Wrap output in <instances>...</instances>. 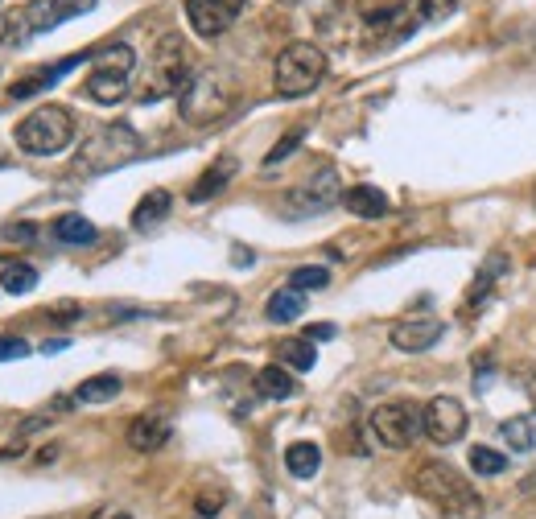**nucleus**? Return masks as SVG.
Listing matches in <instances>:
<instances>
[{
	"instance_id": "1",
	"label": "nucleus",
	"mask_w": 536,
	"mask_h": 519,
	"mask_svg": "<svg viewBox=\"0 0 536 519\" xmlns=\"http://www.w3.org/2000/svg\"><path fill=\"white\" fill-rule=\"evenodd\" d=\"M190 79H194V58H190L186 38L182 33H161V42L153 46V58L137 83V99L157 103L165 95H182Z\"/></svg>"
},
{
	"instance_id": "2",
	"label": "nucleus",
	"mask_w": 536,
	"mask_h": 519,
	"mask_svg": "<svg viewBox=\"0 0 536 519\" xmlns=\"http://www.w3.org/2000/svg\"><path fill=\"white\" fill-rule=\"evenodd\" d=\"M413 491L425 495L429 503H438L446 519H479L483 515V499L471 491V482L446 462H425L413 474Z\"/></svg>"
},
{
	"instance_id": "3",
	"label": "nucleus",
	"mask_w": 536,
	"mask_h": 519,
	"mask_svg": "<svg viewBox=\"0 0 536 519\" xmlns=\"http://www.w3.org/2000/svg\"><path fill=\"white\" fill-rule=\"evenodd\" d=\"M231 103H236V79L219 71V66H211V71H198L186 83V91L178 95V112L186 124L203 128V124H215L219 116H227Z\"/></svg>"
},
{
	"instance_id": "4",
	"label": "nucleus",
	"mask_w": 536,
	"mask_h": 519,
	"mask_svg": "<svg viewBox=\"0 0 536 519\" xmlns=\"http://www.w3.org/2000/svg\"><path fill=\"white\" fill-rule=\"evenodd\" d=\"M141 136L132 124H99L87 141L79 145V157H75V169L79 173H108L116 165H128L141 157Z\"/></svg>"
},
{
	"instance_id": "5",
	"label": "nucleus",
	"mask_w": 536,
	"mask_h": 519,
	"mask_svg": "<svg viewBox=\"0 0 536 519\" xmlns=\"http://www.w3.org/2000/svg\"><path fill=\"white\" fill-rule=\"evenodd\" d=\"M75 141V116L62 103H42L17 124V145L33 157H54Z\"/></svg>"
},
{
	"instance_id": "6",
	"label": "nucleus",
	"mask_w": 536,
	"mask_h": 519,
	"mask_svg": "<svg viewBox=\"0 0 536 519\" xmlns=\"http://www.w3.org/2000/svg\"><path fill=\"white\" fill-rule=\"evenodd\" d=\"M322 79H326V54H322L314 42H289V46L277 54V66H273V87H277V95L301 99V95H310Z\"/></svg>"
},
{
	"instance_id": "7",
	"label": "nucleus",
	"mask_w": 536,
	"mask_h": 519,
	"mask_svg": "<svg viewBox=\"0 0 536 519\" xmlns=\"http://www.w3.org/2000/svg\"><path fill=\"white\" fill-rule=\"evenodd\" d=\"M95 66L83 83V95H91L95 103H120L128 95V83H132V71H137V54L124 42H112L104 50L91 54Z\"/></svg>"
},
{
	"instance_id": "8",
	"label": "nucleus",
	"mask_w": 536,
	"mask_h": 519,
	"mask_svg": "<svg viewBox=\"0 0 536 519\" xmlns=\"http://www.w3.org/2000/svg\"><path fill=\"white\" fill-rule=\"evenodd\" d=\"M95 9V0H29L21 5L13 17H9V38L5 46H25L29 38H38V33H50L58 29L62 21L71 17H83Z\"/></svg>"
},
{
	"instance_id": "9",
	"label": "nucleus",
	"mask_w": 536,
	"mask_h": 519,
	"mask_svg": "<svg viewBox=\"0 0 536 519\" xmlns=\"http://www.w3.org/2000/svg\"><path fill=\"white\" fill-rule=\"evenodd\" d=\"M367 429L384 449H409L425 433V408H417L413 400H388L367 417Z\"/></svg>"
},
{
	"instance_id": "10",
	"label": "nucleus",
	"mask_w": 536,
	"mask_h": 519,
	"mask_svg": "<svg viewBox=\"0 0 536 519\" xmlns=\"http://www.w3.org/2000/svg\"><path fill=\"white\" fill-rule=\"evenodd\" d=\"M334 202H343V182L334 165H322L318 173H310L301 186H293L285 198H281V215L285 219H310V215H322L330 211Z\"/></svg>"
},
{
	"instance_id": "11",
	"label": "nucleus",
	"mask_w": 536,
	"mask_h": 519,
	"mask_svg": "<svg viewBox=\"0 0 536 519\" xmlns=\"http://www.w3.org/2000/svg\"><path fill=\"white\" fill-rule=\"evenodd\" d=\"M244 9V0H186V21L198 38H223V33L236 25Z\"/></svg>"
},
{
	"instance_id": "12",
	"label": "nucleus",
	"mask_w": 536,
	"mask_h": 519,
	"mask_svg": "<svg viewBox=\"0 0 536 519\" xmlns=\"http://www.w3.org/2000/svg\"><path fill=\"white\" fill-rule=\"evenodd\" d=\"M425 437L433 445H454L466 437V408L454 396H433L425 404Z\"/></svg>"
},
{
	"instance_id": "13",
	"label": "nucleus",
	"mask_w": 536,
	"mask_h": 519,
	"mask_svg": "<svg viewBox=\"0 0 536 519\" xmlns=\"http://www.w3.org/2000/svg\"><path fill=\"white\" fill-rule=\"evenodd\" d=\"M442 330H446V326H442L438 318H405V322H396V326L388 330V338H392L396 351L417 355V351H429V346L442 338Z\"/></svg>"
},
{
	"instance_id": "14",
	"label": "nucleus",
	"mask_w": 536,
	"mask_h": 519,
	"mask_svg": "<svg viewBox=\"0 0 536 519\" xmlns=\"http://www.w3.org/2000/svg\"><path fill=\"white\" fill-rule=\"evenodd\" d=\"M91 54H71V58H62V62H54V66H46V71H38V75H25V79H17L13 83V99H33V95H42V91H50L66 71H75L79 62H87Z\"/></svg>"
},
{
	"instance_id": "15",
	"label": "nucleus",
	"mask_w": 536,
	"mask_h": 519,
	"mask_svg": "<svg viewBox=\"0 0 536 519\" xmlns=\"http://www.w3.org/2000/svg\"><path fill=\"white\" fill-rule=\"evenodd\" d=\"M236 157H219V161H211V169L198 178L194 186H190V202H211L215 194H223L227 190V182L236 178Z\"/></svg>"
},
{
	"instance_id": "16",
	"label": "nucleus",
	"mask_w": 536,
	"mask_h": 519,
	"mask_svg": "<svg viewBox=\"0 0 536 519\" xmlns=\"http://www.w3.org/2000/svg\"><path fill=\"white\" fill-rule=\"evenodd\" d=\"M165 441H170V425H165V417H137L128 425V445L137 449V454H153V449H161Z\"/></svg>"
},
{
	"instance_id": "17",
	"label": "nucleus",
	"mask_w": 536,
	"mask_h": 519,
	"mask_svg": "<svg viewBox=\"0 0 536 519\" xmlns=\"http://www.w3.org/2000/svg\"><path fill=\"white\" fill-rule=\"evenodd\" d=\"M343 206L359 219H380V215H388V194L380 186H351V190H343Z\"/></svg>"
},
{
	"instance_id": "18",
	"label": "nucleus",
	"mask_w": 536,
	"mask_h": 519,
	"mask_svg": "<svg viewBox=\"0 0 536 519\" xmlns=\"http://www.w3.org/2000/svg\"><path fill=\"white\" fill-rule=\"evenodd\" d=\"M256 392H260L264 400H293V396H297V379H293L289 367L273 363V367H264V371L256 375Z\"/></svg>"
},
{
	"instance_id": "19",
	"label": "nucleus",
	"mask_w": 536,
	"mask_h": 519,
	"mask_svg": "<svg viewBox=\"0 0 536 519\" xmlns=\"http://www.w3.org/2000/svg\"><path fill=\"white\" fill-rule=\"evenodd\" d=\"M95 223L87 219V215H58L54 219V239L58 244H71V248H87V244H95Z\"/></svg>"
},
{
	"instance_id": "20",
	"label": "nucleus",
	"mask_w": 536,
	"mask_h": 519,
	"mask_svg": "<svg viewBox=\"0 0 536 519\" xmlns=\"http://www.w3.org/2000/svg\"><path fill=\"white\" fill-rule=\"evenodd\" d=\"M499 437H504V445L516 449V454H532L536 449V412H520V417L504 421L499 425Z\"/></svg>"
},
{
	"instance_id": "21",
	"label": "nucleus",
	"mask_w": 536,
	"mask_h": 519,
	"mask_svg": "<svg viewBox=\"0 0 536 519\" xmlns=\"http://www.w3.org/2000/svg\"><path fill=\"white\" fill-rule=\"evenodd\" d=\"M170 206H174L170 190H149V194L137 202V211H132V227H137V231L157 227L165 215H170Z\"/></svg>"
},
{
	"instance_id": "22",
	"label": "nucleus",
	"mask_w": 536,
	"mask_h": 519,
	"mask_svg": "<svg viewBox=\"0 0 536 519\" xmlns=\"http://www.w3.org/2000/svg\"><path fill=\"white\" fill-rule=\"evenodd\" d=\"M285 470H289L293 478H314V474L322 470V449H318L314 441H293V445L285 449Z\"/></svg>"
},
{
	"instance_id": "23",
	"label": "nucleus",
	"mask_w": 536,
	"mask_h": 519,
	"mask_svg": "<svg viewBox=\"0 0 536 519\" xmlns=\"http://www.w3.org/2000/svg\"><path fill=\"white\" fill-rule=\"evenodd\" d=\"M120 375H112V371H104V375H91V379H83V384L75 388V400L79 404H108V400H116L120 396Z\"/></svg>"
},
{
	"instance_id": "24",
	"label": "nucleus",
	"mask_w": 536,
	"mask_h": 519,
	"mask_svg": "<svg viewBox=\"0 0 536 519\" xmlns=\"http://www.w3.org/2000/svg\"><path fill=\"white\" fill-rule=\"evenodd\" d=\"M264 314H268V322H297L301 314H306V293H297V289H277L273 297H268Z\"/></svg>"
},
{
	"instance_id": "25",
	"label": "nucleus",
	"mask_w": 536,
	"mask_h": 519,
	"mask_svg": "<svg viewBox=\"0 0 536 519\" xmlns=\"http://www.w3.org/2000/svg\"><path fill=\"white\" fill-rule=\"evenodd\" d=\"M277 359H281V367H289V371H310V367L318 363V351H314L310 338H285V342L277 346Z\"/></svg>"
},
{
	"instance_id": "26",
	"label": "nucleus",
	"mask_w": 536,
	"mask_h": 519,
	"mask_svg": "<svg viewBox=\"0 0 536 519\" xmlns=\"http://www.w3.org/2000/svg\"><path fill=\"white\" fill-rule=\"evenodd\" d=\"M33 285H38V268H33V264L13 260V264L0 268V289H5V293L21 297V293H33Z\"/></svg>"
},
{
	"instance_id": "27",
	"label": "nucleus",
	"mask_w": 536,
	"mask_h": 519,
	"mask_svg": "<svg viewBox=\"0 0 536 519\" xmlns=\"http://www.w3.org/2000/svg\"><path fill=\"white\" fill-rule=\"evenodd\" d=\"M512 458H504L499 449H487V445H475L471 449V470L483 474V478H499V474H508Z\"/></svg>"
},
{
	"instance_id": "28",
	"label": "nucleus",
	"mask_w": 536,
	"mask_h": 519,
	"mask_svg": "<svg viewBox=\"0 0 536 519\" xmlns=\"http://www.w3.org/2000/svg\"><path fill=\"white\" fill-rule=\"evenodd\" d=\"M301 141H306V128H301V124H297V128H289V132L281 136V141H277L273 149H268V157H264V169H277V165H281V161H285V157H289V153H293Z\"/></svg>"
},
{
	"instance_id": "29",
	"label": "nucleus",
	"mask_w": 536,
	"mask_h": 519,
	"mask_svg": "<svg viewBox=\"0 0 536 519\" xmlns=\"http://www.w3.org/2000/svg\"><path fill=\"white\" fill-rule=\"evenodd\" d=\"M330 285V272L326 268H293V276H289V289H297V293H306V289H326Z\"/></svg>"
},
{
	"instance_id": "30",
	"label": "nucleus",
	"mask_w": 536,
	"mask_h": 519,
	"mask_svg": "<svg viewBox=\"0 0 536 519\" xmlns=\"http://www.w3.org/2000/svg\"><path fill=\"white\" fill-rule=\"evenodd\" d=\"M25 355H29V342L25 338L0 334V363H13V359H25Z\"/></svg>"
},
{
	"instance_id": "31",
	"label": "nucleus",
	"mask_w": 536,
	"mask_h": 519,
	"mask_svg": "<svg viewBox=\"0 0 536 519\" xmlns=\"http://www.w3.org/2000/svg\"><path fill=\"white\" fill-rule=\"evenodd\" d=\"M223 503H227L223 491H203V495H198V503H194V511H198V519H211V515L223 511Z\"/></svg>"
},
{
	"instance_id": "32",
	"label": "nucleus",
	"mask_w": 536,
	"mask_h": 519,
	"mask_svg": "<svg viewBox=\"0 0 536 519\" xmlns=\"http://www.w3.org/2000/svg\"><path fill=\"white\" fill-rule=\"evenodd\" d=\"M334 334H339V330H334L330 322H318V326H310V330H306V338H310V342H326V338H334Z\"/></svg>"
},
{
	"instance_id": "33",
	"label": "nucleus",
	"mask_w": 536,
	"mask_h": 519,
	"mask_svg": "<svg viewBox=\"0 0 536 519\" xmlns=\"http://www.w3.org/2000/svg\"><path fill=\"white\" fill-rule=\"evenodd\" d=\"M33 235H38V231H33V223H17V227H9V239H17V244H29Z\"/></svg>"
},
{
	"instance_id": "34",
	"label": "nucleus",
	"mask_w": 536,
	"mask_h": 519,
	"mask_svg": "<svg viewBox=\"0 0 536 519\" xmlns=\"http://www.w3.org/2000/svg\"><path fill=\"white\" fill-rule=\"evenodd\" d=\"M79 314H83L79 305H54V309H50V318H58V322H66V318H79Z\"/></svg>"
},
{
	"instance_id": "35",
	"label": "nucleus",
	"mask_w": 536,
	"mask_h": 519,
	"mask_svg": "<svg viewBox=\"0 0 536 519\" xmlns=\"http://www.w3.org/2000/svg\"><path fill=\"white\" fill-rule=\"evenodd\" d=\"M91 519H132L128 511H120V507H104V511H95Z\"/></svg>"
},
{
	"instance_id": "36",
	"label": "nucleus",
	"mask_w": 536,
	"mask_h": 519,
	"mask_svg": "<svg viewBox=\"0 0 536 519\" xmlns=\"http://www.w3.org/2000/svg\"><path fill=\"white\" fill-rule=\"evenodd\" d=\"M54 351H66V338H50V342H42V355H54Z\"/></svg>"
},
{
	"instance_id": "37",
	"label": "nucleus",
	"mask_w": 536,
	"mask_h": 519,
	"mask_svg": "<svg viewBox=\"0 0 536 519\" xmlns=\"http://www.w3.org/2000/svg\"><path fill=\"white\" fill-rule=\"evenodd\" d=\"M58 458V445H50V449H38V462H54Z\"/></svg>"
},
{
	"instance_id": "38",
	"label": "nucleus",
	"mask_w": 536,
	"mask_h": 519,
	"mask_svg": "<svg viewBox=\"0 0 536 519\" xmlns=\"http://www.w3.org/2000/svg\"><path fill=\"white\" fill-rule=\"evenodd\" d=\"M236 264L248 268V264H252V252H248V248H236Z\"/></svg>"
},
{
	"instance_id": "39",
	"label": "nucleus",
	"mask_w": 536,
	"mask_h": 519,
	"mask_svg": "<svg viewBox=\"0 0 536 519\" xmlns=\"http://www.w3.org/2000/svg\"><path fill=\"white\" fill-rule=\"evenodd\" d=\"M5 38H9V17H0V46H5Z\"/></svg>"
}]
</instances>
